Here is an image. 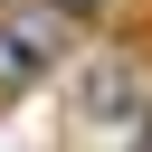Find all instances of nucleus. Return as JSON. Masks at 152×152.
I'll return each instance as SVG.
<instances>
[{"instance_id":"1","label":"nucleus","mask_w":152,"mask_h":152,"mask_svg":"<svg viewBox=\"0 0 152 152\" xmlns=\"http://www.w3.org/2000/svg\"><path fill=\"white\" fill-rule=\"evenodd\" d=\"M48 57H57V19H48V10H28V19L0 28V86H28Z\"/></svg>"},{"instance_id":"2","label":"nucleus","mask_w":152,"mask_h":152,"mask_svg":"<svg viewBox=\"0 0 152 152\" xmlns=\"http://www.w3.org/2000/svg\"><path fill=\"white\" fill-rule=\"evenodd\" d=\"M86 104H95V114H124V104H133L124 66H95V76H86Z\"/></svg>"}]
</instances>
